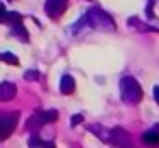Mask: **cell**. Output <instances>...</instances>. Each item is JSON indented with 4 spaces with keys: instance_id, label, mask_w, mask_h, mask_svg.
<instances>
[{
    "instance_id": "cell-4",
    "label": "cell",
    "mask_w": 159,
    "mask_h": 148,
    "mask_svg": "<svg viewBox=\"0 0 159 148\" xmlns=\"http://www.w3.org/2000/svg\"><path fill=\"white\" fill-rule=\"evenodd\" d=\"M18 126V113H7V115H0V139H7L13 135Z\"/></svg>"
},
{
    "instance_id": "cell-8",
    "label": "cell",
    "mask_w": 159,
    "mask_h": 148,
    "mask_svg": "<svg viewBox=\"0 0 159 148\" xmlns=\"http://www.w3.org/2000/svg\"><path fill=\"white\" fill-rule=\"evenodd\" d=\"M74 87H76V83H74V78L70 76V74H63L61 76V83H59V89H61V94H72L74 92Z\"/></svg>"
},
{
    "instance_id": "cell-3",
    "label": "cell",
    "mask_w": 159,
    "mask_h": 148,
    "mask_svg": "<svg viewBox=\"0 0 159 148\" xmlns=\"http://www.w3.org/2000/svg\"><path fill=\"white\" fill-rule=\"evenodd\" d=\"M59 118V113H57V109H48V111H39V113H35L29 122H26V128L29 131H35V128H42L44 124H48V122H55Z\"/></svg>"
},
{
    "instance_id": "cell-10",
    "label": "cell",
    "mask_w": 159,
    "mask_h": 148,
    "mask_svg": "<svg viewBox=\"0 0 159 148\" xmlns=\"http://www.w3.org/2000/svg\"><path fill=\"white\" fill-rule=\"evenodd\" d=\"M11 31H13V35H16L18 39L29 42V33H26V29H24V24H22V22H20V24H13V26H11Z\"/></svg>"
},
{
    "instance_id": "cell-12",
    "label": "cell",
    "mask_w": 159,
    "mask_h": 148,
    "mask_svg": "<svg viewBox=\"0 0 159 148\" xmlns=\"http://www.w3.org/2000/svg\"><path fill=\"white\" fill-rule=\"evenodd\" d=\"M0 61H5L9 65H20V61H18V57L13 52H0Z\"/></svg>"
},
{
    "instance_id": "cell-13",
    "label": "cell",
    "mask_w": 159,
    "mask_h": 148,
    "mask_svg": "<svg viewBox=\"0 0 159 148\" xmlns=\"http://www.w3.org/2000/svg\"><path fill=\"white\" fill-rule=\"evenodd\" d=\"M26 78H31V81H39L42 74H39L37 70H29V72H26Z\"/></svg>"
},
{
    "instance_id": "cell-2",
    "label": "cell",
    "mask_w": 159,
    "mask_h": 148,
    "mask_svg": "<svg viewBox=\"0 0 159 148\" xmlns=\"http://www.w3.org/2000/svg\"><path fill=\"white\" fill-rule=\"evenodd\" d=\"M120 96H122V100H124L126 105H137V102L142 100L144 92H142V85H139L133 76H124V78L120 81Z\"/></svg>"
},
{
    "instance_id": "cell-9",
    "label": "cell",
    "mask_w": 159,
    "mask_h": 148,
    "mask_svg": "<svg viewBox=\"0 0 159 148\" xmlns=\"http://www.w3.org/2000/svg\"><path fill=\"white\" fill-rule=\"evenodd\" d=\"M142 141L146 144V146H159V131L155 128V131H146L144 135H142Z\"/></svg>"
},
{
    "instance_id": "cell-1",
    "label": "cell",
    "mask_w": 159,
    "mask_h": 148,
    "mask_svg": "<svg viewBox=\"0 0 159 148\" xmlns=\"http://www.w3.org/2000/svg\"><path fill=\"white\" fill-rule=\"evenodd\" d=\"M83 18H85V22H87L89 29H96V31H116V22L109 18V13H105L98 7L89 9Z\"/></svg>"
},
{
    "instance_id": "cell-14",
    "label": "cell",
    "mask_w": 159,
    "mask_h": 148,
    "mask_svg": "<svg viewBox=\"0 0 159 148\" xmlns=\"http://www.w3.org/2000/svg\"><path fill=\"white\" fill-rule=\"evenodd\" d=\"M81 122H83V115H81V113L72 115V120H70V124H72V126H76V124H81Z\"/></svg>"
},
{
    "instance_id": "cell-16",
    "label": "cell",
    "mask_w": 159,
    "mask_h": 148,
    "mask_svg": "<svg viewBox=\"0 0 159 148\" xmlns=\"http://www.w3.org/2000/svg\"><path fill=\"white\" fill-rule=\"evenodd\" d=\"M152 96H155V100H157V105H159V85L152 89Z\"/></svg>"
},
{
    "instance_id": "cell-5",
    "label": "cell",
    "mask_w": 159,
    "mask_h": 148,
    "mask_svg": "<svg viewBox=\"0 0 159 148\" xmlns=\"http://www.w3.org/2000/svg\"><path fill=\"white\" fill-rule=\"evenodd\" d=\"M109 141H111L113 146H118V148H133L129 133H126L124 128H120V126H116V128L109 131Z\"/></svg>"
},
{
    "instance_id": "cell-15",
    "label": "cell",
    "mask_w": 159,
    "mask_h": 148,
    "mask_svg": "<svg viewBox=\"0 0 159 148\" xmlns=\"http://www.w3.org/2000/svg\"><path fill=\"white\" fill-rule=\"evenodd\" d=\"M5 16H7V9H5L2 2H0V22H5Z\"/></svg>"
},
{
    "instance_id": "cell-6",
    "label": "cell",
    "mask_w": 159,
    "mask_h": 148,
    "mask_svg": "<svg viewBox=\"0 0 159 148\" xmlns=\"http://www.w3.org/2000/svg\"><path fill=\"white\" fill-rule=\"evenodd\" d=\"M70 0H46V13L50 18H61L68 9Z\"/></svg>"
},
{
    "instance_id": "cell-11",
    "label": "cell",
    "mask_w": 159,
    "mask_h": 148,
    "mask_svg": "<svg viewBox=\"0 0 159 148\" xmlns=\"http://www.w3.org/2000/svg\"><path fill=\"white\" fill-rule=\"evenodd\" d=\"M5 22L7 24H20L22 22V13H16V11H7V16H5Z\"/></svg>"
},
{
    "instance_id": "cell-7",
    "label": "cell",
    "mask_w": 159,
    "mask_h": 148,
    "mask_svg": "<svg viewBox=\"0 0 159 148\" xmlns=\"http://www.w3.org/2000/svg\"><path fill=\"white\" fill-rule=\"evenodd\" d=\"M13 96H16V85L11 81L0 83V100H11Z\"/></svg>"
}]
</instances>
